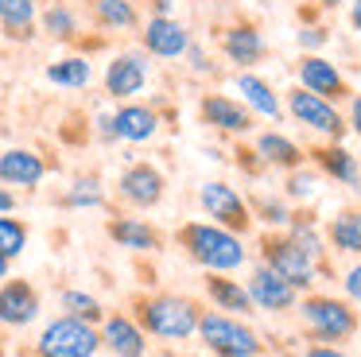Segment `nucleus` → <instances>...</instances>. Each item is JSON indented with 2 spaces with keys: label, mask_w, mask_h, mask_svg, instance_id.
Instances as JSON below:
<instances>
[{
  "label": "nucleus",
  "mask_w": 361,
  "mask_h": 357,
  "mask_svg": "<svg viewBox=\"0 0 361 357\" xmlns=\"http://www.w3.org/2000/svg\"><path fill=\"white\" fill-rule=\"evenodd\" d=\"M299 82H303V90L319 93V97H326V101H342L345 93H350V85L338 74V66L326 59H319V54H307V59L299 62Z\"/></svg>",
  "instance_id": "nucleus-14"
},
{
  "label": "nucleus",
  "mask_w": 361,
  "mask_h": 357,
  "mask_svg": "<svg viewBox=\"0 0 361 357\" xmlns=\"http://www.w3.org/2000/svg\"><path fill=\"white\" fill-rule=\"evenodd\" d=\"M322 4H330V8H334V4H342V0H322Z\"/></svg>",
  "instance_id": "nucleus-45"
},
{
  "label": "nucleus",
  "mask_w": 361,
  "mask_h": 357,
  "mask_svg": "<svg viewBox=\"0 0 361 357\" xmlns=\"http://www.w3.org/2000/svg\"><path fill=\"white\" fill-rule=\"evenodd\" d=\"M94 16L109 31H128L136 28V8L133 0H94Z\"/></svg>",
  "instance_id": "nucleus-28"
},
{
  "label": "nucleus",
  "mask_w": 361,
  "mask_h": 357,
  "mask_svg": "<svg viewBox=\"0 0 361 357\" xmlns=\"http://www.w3.org/2000/svg\"><path fill=\"white\" fill-rule=\"evenodd\" d=\"M257 152H260V159L272 163V167L295 171L299 163H303V152H299V144H291V140L280 136V132H264V136L257 140Z\"/></svg>",
  "instance_id": "nucleus-26"
},
{
  "label": "nucleus",
  "mask_w": 361,
  "mask_h": 357,
  "mask_svg": "<svg viewBox=\"0 0 361 357\" xmlns=\"http://www.w3.org/2000/svg\"><path fill=\"white\" fill-rule=\"evenodd\" d=\"M8 264H12L8 256H0V279H8Z\"/></svg>",
  "instance_id": "nucleus-43"
},
{
  "label": "nucleus",
  "mask_w": 361,
  "mask_h": 357,
  "mask_svg": "<svg viewBox=\"0 0 361 357\" xmlns=\"http://www.w3.org/2000/svg\"><path fill=\"white\" fill-rule=\"evenodd\" d=\"M43 28H47L51 39H74L78 35V16L66 4H51L47 12H43Z\"/></svg>",
  "instance_id": "nucleus-31"
},
{
  "label": "nucleus",
  "mask_w": 361,
  "mask_h": 357,
  "mask_svg": "<svg viewBox=\"0 0 361 357\" xmlns=\"http://www.w3.org/2000/svg\"><path fill=\"white\" fill-rule=\"evenodd\" d=\"M90 78H94V70L82 54H71V59H59L47 66V82L63 85V90H82V85H90Z\"/></svg>",
  "instance_id": "nucleus-27"
},
{
  "label": "nucleus",
  "mask_w": 361,
  "mask_h": 357,
  "mask_svg": "<svg viewBox=\"0 0 361 357\" xmlns=\"http://www.w3.org/2000/svg\"><path fill=\"white\" fill-rule=\"evenodd\" d=\"M102 349V330L82 318H55L35 338V357H94Z\"/></svg>",
  "instance_id": "nucleus-5"
},
{
  "label": "nucleus",
  "mask_w": 361,
  "mask_h": 357,
  "mask_svg": "<svg viewBox=\"0 0 361 357\" xmlns=\"http://www.w3.org/2000/svg\"><path fill=\"white\" fill-rule=\"evenodd\" d=\"M164 175H159L152 163H133V167L121 175V183H117V190H121V198L128 202V206H136V210H152L159 198H164Z\"/></svg>",
  "instance_id": "nucleus-11"
},
{
  "label": "nucleus",
  "mask_w": 361,
  "mask_h": 357,
  "mask_svg": "<svg viewBox=\"0 0 361 357\" xmlns=\"http://www.w3.org/2000/svg\"><path fill=\"white\" fill-rule=\"evenodd\" d=\"M198 113H202V121L210 124V128H218V132H249L252 128L249 109L237 105V101L226 97V93H210V97H202Z\"/></svg>",
  "instance_id": "nucleus-17"
},
{
  "label": "nucleus",
  "mask_w": 361,
  "mask_h": 357,
  "mask_svg": "<svg viewBox=\"0 0 361 357\" xmlns=\"http://www.w3.org/2000/svg\"><path fill=\"white\" fill-rule=\"evenodd\" d=\"M288 194L291 198H311L314 194V175H291L288 178Z\"/></svg>",
  "instance_id": "nucleus-34"
},
{
  "label": "nucleus",
  "mask_w": 361,
  "mask_h": 357,
  "mask_svg": "<svg viewBox=\"0 0 361 357\" xmlns=\"http://www.w3.org/2000/svg\"><path fill=\"white\" fill-rule=\"evenodd\" d=\"M299 307V322H303L307 338L314 346H338V341H350L357 334L361 318L357 310L345 299H334V295H307V299L295 303Z\"/></svg>",
  "instance_id": "nucleus-3"
},
{
  "label": "nucleus",
  "mask_w": 361,
  "mask_h": 357,
  "mask_svg": "<svg viewBox=\"0 0 361 357\" xmlns=\"http://www.w3.org/2000/svg\"><path fill=\"white\" fill-rule=\"evenodd\" d=\"M152 8H156V16H171L175 0H152Z\"/></svg>",
  "instance_id": "nucleus-41"
},
{
  "label": "nucleus",
  "mask_w": 361,
  "mask_h": 357,
  "mask_svg": "<svg viewBox=\"0 0 361 357\" xmlns=\"http://www.w3.org/2000/svg\"><path fill=\"white\" fill-rule=\"evenodd\" d=\"M198 202H202L206 217H214V225H221V229L237 233V237H241V233L252 225L249 202H245L229 183H218V178H214V183H202V190H198Z\"/></svg>",
  "instance_id": "nucleus-7"
},
{
  "label": "nucleus",
  "mask_w": 361,
  "mask_h": 357,
  "mask_svg": "<svg viewBox=\"0 0 361 357\" xmlns=\"http://www.w3.org/2000/svg\"><path fill=\"white\" fill-rule=\"evenodd\" d=\"M245 291H249L252 307L268 310V315H283V310H291L299 303L295 287H291L288 279H280L272 268H264V264L249 276V287H245Z\"/></svg>",
  "instance_id": "nucleus-9"
},
{
  "label": "nucleus",
  "mask_w": 361,
  "mask_h": 357,
  "mask_svg": "<svg viewBox=\"0 0 361 357\" xmlns=\"http://www.w3.org/2000/svg\"><path fill=\"white\" fill-rule=\"evenodd\" d=\"M288 105H291V113H295V121H299V124H307V128L322 132V136L338 140V136L345 132V121L338 116L334 101L319 97V93H311V90H295V93H288Z\"/></svg>",
  "instance_id": "nucleus-8"
},
{
  "label": "nucleus",
  "mask_w": 361,
  "mask_h": 357,
  "mask_svg": "<svg viewBox=\"0 0 361 357\" xmlns=\"http://www.w3.org/2000/svg\"><path fill=\"white\" fill-rule=\"evenodd\" d=\"M198 338L206 341V349L214 357H260L264 353V341H260L257 330L237 322L233 315H218V310H202Z\"/></svg>",
  "instance_id": "nucleus-4"
},
{
  "label": "nucleus",
  "mask_w": 361,
  "mask_h": 357,
  "mask_svg": "<svg viewBox=\"0 0 361 357\" xmlns=\"http://www.w3.org/2000/svg\"><path fill=\"white\" fill-rule=\"evenodd\" d=\"M299 43H303V47H319V43H326V31H322V28H307V31H299Z\"/></svg>",
  "instance_id": "nucleus-36"
},
{
  "label": "nucleus",
  "mask_w": 361,
  "mask_h": 357,
  "mask_svg": "<svg viewBox=\"0 0 361 357\" xmlns=\"http://www.w3.org/2000/svg\"><path fill=\"white\" fill-rule=\"evenodd\" d=\"M206 295L218 303V310H237V315H252V310H257L249 299V291H245L237 279H229L226 272H210V276H206Z\"/></svg>",
  "instance_id": "nucleus-21"
},
{
  "label": "nucleus",
  "mask_w": 361,
  "mask_h": 357,
  "mask_svg": "<svg viewBox=\"0 0 361 357\" xmlns=\"http://www.w3.org/2000/svg\"><path fill=\"white\" fill-rule=\"evenodd\" d=\"M133 318L144 334L164 341H187L190 334L198 330V318H202V307L187 295H136L133 299Z\"/></svg>",
  "instance_id": "nucleus-1"
},
{
  "label": "nucleus",
  "mask_w": 361,
  "mask_h": 357,
  "mask_svg": "<svg viewBox=\"0 0 361 357\" xmlns=\"http://www.w3.org/2000/svg\"><path fill=\"white\" fill-rule=\"evenodd\" d=\"M0 28L8 39L35 35V0H0Z\"/></svg>",
  "instance_id": "nucleus-24"
},
{
  "label": "nucleus",
  "mask_w": 361,
  "mask_h": 357,
  "mask_svg": "<svg viewBox=\"0 0 361 357\" xmlns=\"http://www.w3.org/2000/svg\"><path fill=\"white\" fill-rule=\"evenodd\" d=\"M24 248H27V225L8 217V214H0V256L16 260Z\"/></svg>",
  "instance_id": "nucleus-30"
},
{
  "label": "nucleus",
  "mask_w": 361,
  "mask_h": 357,
  "mask_svg": "<svg viewBox=\"0 0 361 357\" xmlns=\"http://www.w3.org/2000/svg\"><path fill=\"white\" fill-rule=\"evenodd\" d=\"M105 233H109L121 248H133V253H156L159 248V233L152 229L144 217H113V222L105 225Z\"/></svg>",
  "instance_id": "nucleus-19"
},
{
  "label": "nucleus",
  "mask_w": 361,
  "mask_h": 357,
  "mask_svg": "<svg viewBox=\"0 0 361 357\" xmlns=\"http://www.w3.org/2000/svg\"><path fill=\"white\" fill-rule=\"evenodd\" d=\"M350 128L361 136V97H353V105H350Z\"/></svg>",
  "instance_id": "nucleus-39"
},
{
  "label": "nucleus",
  "mask_w": 361,
  "mask_h": 357,
  "mask_svg": "<svg viewBox=\"0 0 361 357\" xmlns=\"http://www.w3.org/2000/svg\"><path fill=\"white\" fill-rule=\"evenodd\" d=\"M353 190H357V194H361V175H357V183H353Z\"/></svg>",
  "instance_id": "nucleus-44"
},
{
  "label": "nucleus",
  "mask_w": 361,
  "mask_h": 357,
  "mask_svg": "<svg viewBox=\"0 0 361 357\" xmlns=\"http://www.w3.org/2000/svg\"><path fill=\"white\" fill-rule=\"evenodd\" d=\"M144 82H148V62H144V54H117V59L109 62V70H105V90L113 93V97H136V93L144 90Z\"/></svg>",
  "instance_id": "nucleus-15"
},
{
  "label": "nucleus",
  "mask_w": 361,
  "mask_h": 357,
  "mask_svg": "<svg viewBox=\"0 0 361 357\" xmlns=\"http://www.w3.org/2000/svg\"><path fill=\"white\" fill-rule=\"evenodd\" d=\"M260 264L272 268L280 279H288L295 291H307L319 276V264L288 237V233H264L260 237Z\"/></svg>",
  "instance_id": "nucleus-6"
},
{
  "label": "nucleus",
  "mask_w": 361,
  "mask_h": 357,
  "mask_svg": "<svg viewBox=\"0 0 361 357\" xmlns=\"http://www.w3.org/2000/svg\"><path fill=\"white\" fill-rule=\"evenodd\" d=\"M0 357H4V349H0Z\"/></svg>",
  "instance_id": "nucleus-46"
},
{
  "label": "nucleus",
  "mask_w": 361,
  "mask_h": 357,
  "mask_svg": "<svg viewBox=\"0 0 361 357\" xmlns=\"http://www.w3.org/2000/svg\"><path fill=\"white\" fill-rule=\"evenodd\" d=\"M12 210H16V194L0 186V214H12Z\"/></svg>",
  "instance_id": "nucleus-40"
},
{
  "label": "nucleus",
  "mask_w": 361,
  "mask_h": 357,
  "mask_svg": "<svg viewBox=\"0 0 361 357\" xmlns=\"http://www.w3.org/2000/svg\"><path fill=\"white\" fill-rule=\"evenodd\" d=\"M350 20H353V28L361 31V0H353V12H350Z\"/></svg>",
  "instance_id": "nucleus-42"
},
{
  "label": "nucleus",
  "mask_w": 361,
  "mask_h": 357,
  "mask_svg": "<svg viewBox=\"0 0 361 357\" xmlns=\"http://www.w3.org/2000/svg\"><path fill=\"white\" fill-rule=\"evenodd\" d=\"M326 241L345 256H361V210H338L326 225Z\"/></svg>",
  "instance_id": "nucleus-22"
},
{
  "label": "nucleus",
  "mask_w": 361,
  "mask_h": 357,
  "mask_svg": "<svg viewBox=\"0 0 361 357\" xmlns=\"http://www.w3.org/2000/svg\"><path fill=\"white\" fill-rule=\"evenodd\" d=\"M39 318V291L27 279H0V326H27Z\"/></svg>",
  "instance_id": "nucleus-10"
},
{
  "label": "nucleus",
  "mask_w": 361,
  "mask_h": 357,
  "mask_svg": "<svg viewBox=\"0 0 361 357\" xmlns=\"http://www.w3.org/2000/svg\"><path fill=\"white\" fill-rule=\"evenodd\" d=\"M43 175H47V163L27 147H8L0 155V183L4 186H27L32 190L43 183Z\"/></svg>",
  "instance_id": "nucleus-16"
},
{
  "label": "nucleus",
  "mask_w": 361,
  "mask_h": 357,
  "mask_svg": "<svg viewBox=\"0 0 361 357\" xmlns=\"http://www.w3.org/2000/svg\"><path fill=\"white\" fill-rule=\"evenodd\" d=\"M311 155H314V163H319V171H322V175L338 178V183H345V186H353V183H357V175H361L357 155H350L345 147L330 144V147H314Z\"/></svg>",
  "instance_id": "nucleus-23"
},
{
  "label": "nucleus",
  "mask_w": 361,
  "mask_h": 357,
  "mask_svg": "<svg viewBox=\"0 0 361 357\" xmlns=\"http://www.w3.org/2000/svg\"><path fill=\"white\" fill-rule=\"evenodd\" d=\"M66 206L71 210H90V206H102L105 194H102V183L97 178H78V183L71 186V194H66Z\"/></svg>",
  "instance_id": "nucleus-32"
},
{
  "label": "nucleus",
  "mask_w": 361,
  "mask_h": 357,
  "mask_svg": "<svg viewBox=\"0 0 361 357\" xmlns=\"http://www.w3.org/2000/svg\"><path fill=\"white\" fill-rule=\"evenodd\" d=\"M102 346H109L117 357H144L148 353V334L136 326L133 315L113 310L102 318Z\"/></svg>",
  "instance_id": "nucleus-12"
},
{
  "label": "nucleus",
  "mask_w": 361,
  "mask_h": 357,
  "mask_svg": "<svg viewBox=\"0 0 361 357\" xmlns=\"http://www.w3.org/2000/svg\"><path fill=\"white\" fill-rule=\"evenodd\" d=\"M144 47H148V54H156V59H179V54H187L190 35L175 16H152V20L144 23Z\"/></svg>",
  "instance_id": "nucleus-13"
},
{
  "label": "nucleus",
  "mask_w": 361,
  "mask_h": 357,
  "mask_svg": "<svg viewBox=\"0 0 361 357\" xmlns=\"http://www.w3.org/2000/svg\"><path fill=\"white\" fill-rule=\"evenodd\" d=\"M303 357H350V353H342L338 346H311Z\"/></svg>",
  "instance_id": "nucleus-38"
},
{
  "label": "nucleus",
  "mask_w": 361,
  "mask_h": 357,
  "mask_svg": "<svg viewBox=\"0 0 361 357\" xmlns=\"http://www.w3.org/2000/svg\"><path fill=\"white\" fill-rule=\"evenodd\" d=\"M221 47H226L229 62H237V66H252V62H260V54H264V39H260V31L252 28V23H233V28L221 35Z\"/></svg>",
  "instance_id": "nucleus-20"
},
{
  "label": "nucleus",
  "mask_w": 361,
  "mask_h": 357,
  "mask_svg": "<svg viewBox=\"0 0 361 357\" xmlns=\"http://www.w3.org/2000/svg\"><path fill=\"white\" fill-rule=\"evenodd\" d=\"M237 93H241L245 105L257 109L260 116H268V121H280V101H276L272 85H268L264 78H257V74H241V78H237Z\"/></svg>",
  "instance_id": "nucleus-25"
},
{
  "label": "nucleus",
  "mask_w": 361,
  "mask_h": 357,
  "mask_svg": "<svg viewBox=\"0 0 361 357\" xmlns=\"http://www.w3.org/2000/svg\"><path fill=\"white\" fill-rule=\"evenodd\" d=\"M179 248L206 272H233L245 264V245L237 233L221 229L214 222H187L175 233Z\"/></svg>",
  "instance_id": "nucleus-2"
},
{
  "label": "nucleus",
  "mask_w": 361,
  "mask_h": 357,
  "mask_svg": "<svg viewBox=\"0 0 361 357\" xmlns=\"http://www.w3.org/2000/svg\"><path fill=\"white\" fill-rule=\"evenodd\" d=\"M345 295H350V303L361 307V264H353V268L345 272Z\"/></svg>",
  "instance_id": "nucleus-35"
},
{
  "label": "nucleus",
  "mask_w": 361,
  "mask_h": 357,
  "mask_svg": "<svg viewBox=\"0 0 361 357\" xmlns=\"http://www.w3.org/2000/svg\"><path fill=\"white\" fill-rule=\"evenodd\" d=\"M187 54H190V66H195L198 74H206V70H210V59H206V54L198 51V47H187Z\"/></svg>",
  "instance_id": "nucleus-37"
},
{
  "label": "nucleus",
  "mask_w": 361,
  "mask_h": 357,
  "mask_svg": "<svg viewBox=\"0 0 361 357\" xmlns=\"http://www.w3.org/2000/svg\"><path fill=\"white\" fill-rule=\"evenodd\" d=\"M257 214H260V222H268V225H283L291 217L288 206L276 202V198H257Z\"/></svg>",
  "instance_id": "nucleus-33"
},
{
  "label": "nucleus",
  "mask_w": 361,
  "mask_h": 357,
  "mask_svg": "<svg viewBox=\"0 0 361 357\" xmlns=\"http://www.w3.org/2000/svg\"><path fill=\"white\" fill-rule=\"evenodd\" d=\"M63 310H66L71 318H82V322H90V326H97V322L105 318L102 303H97L90 291H63Z\"/></svg>",
  "instance_id": "nucleus-29"
},
{
  "label": "nucleus",
  "mask_w": 361,
  "mask_h": 357,
  "mask_svg": "<svg viewBox=\"0 0 361 357\" xmlns=\"http://www.w3.org/2000/svg\"><path fill=\"white\" fill-rule=\"evenodd\" d=\"M159 128V116L156 109L148 105H121L117 116H113V132H117V140H128V144H144V140H152Z\"/></svg>",
  "instance_id": "nucleus-18"
}]
</instances>
